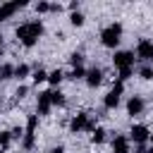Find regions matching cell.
<instances>
[{
	"instance_id": "4dcf8cb0",
	"label": "cell",
	"mask_w": 153,
	"mask_h": 153,
	"mask_svg": "<svg viewBox=\"0 0 153 153\" xmlns=\"http://www.w3.org/2000/svg\"><path fill=\"white\" fill-rule=\"evenodd\" d=\"M50 12H62V5L60 2H50Z\"/></svg>"
},
{
	"instance_id": "1f68e13d",
	"label": "cell",
	"mask_w": 153,
	"mask_h": 153,
	"mask_svg": "<svg viewBox=\"0 0 153 153\" xmlns=\"http://www.w3.org/2000/svg\"><path fill=\"white\" fill-rule=\"evenodd\" d=\"M48 153H65V146H60V143H57V146H53Z\"/></svg>"
},
{
	"instance_id": "7c38bea8",
	"label": "cell",
	"mask_w": 153,
	"mask_h": 153,
	"mask_svg": "<svg viewBox=\"0 0 153 153\" xmlns=\"http://www.w3.org/2000/svg\"><path fill=\"white\" fill-rule=\"evenodd\" d=\"M112 153H129V136L115 134V139H112Z\"/></svg>"
},
{
	"instance_id": "9c48e42d",
	"label": "cell",
	"mask_w": 153,
	"mask_h": 153,
	"mask_svg": "<svg viewBox=\"0 0 153 153\" xmlns=\"http://www.w3.org/2000/svg\"><path fill=\"white\" fill-rule=\"evenodd\" d=\"M86 84L91 86V88H96V86H100L103 84V79H105V72L100 69V67H91V69H86Z\"/></svg>"
},
{
	"instance_id": "d6986e66",
	"label": "cell",
	"mask_w": 153,
	"mask_h": 153,
	"mask_svg": "<svg viewBox=\"0 0 153 153\" xmlns=\"http://www.w3.org/2000/svg\"><path fill=\"white\" fill-rule=\"evenodd\" d=\"M36 146V136L31 134V131H24V136H22V148L24 151H31Z\"/></svg>"
},
{
	"instance_id": "7402d4cb",
	"label": "cell",
	"mask_w": 153,
	"mask_h": 153,
	"mask_svg": "<svg viewBox=\"0 0 153 153\" xmlns=\"http://www.w3.org/2000/svg\"><path fill=\"white\" fill-rule=\"evenodd\" d=\"M10 143H12V134L5 129V131H0V151H7L10 148Z\"/></svg>"
},
{
	"instance_id": "e0dca14e",
	"label": "cell",
	"mask_w": 153,
	"mask_h": 153,
	"mask_svg": "<svg viewBox=\"0 0 153 153\" xmlns=\"http://www.w3.org/2000/svg\"><path fill=\"white\" fill-rule=\"evenodd\" d=\"M31 79H33V84H43V81H48V72L43 67H36L31 72Z\"/></svg>"
},
{
	"instance_id": "44dd1931",
	"label": "cell",
	"mask_w": 153,
	"mask_h": 153,
	"mask_svg": "<svg viewBox=\"0 0 153 153\" xmlns=\"http://www.w3.org/2000/svg\"><path fill=\"white\" fill-rule=\"evenodd\" d=\"M105 134H108V131H105L103 127H96V129L91 131V143H103V141H105Z\"/></svg>"
},
{
	"instance_id": "4316f807",
	"label": "cell",
	"mask_w": 153,
	"mask_h": 153,
	"mask_svg": "<svg viewBox=\"0 0 153 153\" xmlns=\"http://www.w3.org/2000/svg\"><path fill=\"white\" fill-rule=\"evenodd\" d=\"M131 74H134V67H127V69H120V76H117V81H122V84H124V81H127V79H129Z\"/></svg>"
},
{
	"instance_id": "d6a6232c",
	"label": "cell",
	"mask_w": 153,
	"mask_h": 153,
	"mask_svg": "<svg viewBox=\"0 0 153 153\" xmlns=\"http://www.w3.org/2000/svg\"><path fill=\"white\" fill-rule=\"evenodd\" d=\"M136 153H146V143H136Z\"/></svg>"
},
{
	"instance_id": "3957f363",
	"label": "cell",
	"mask_w": 153,
	"mask_h": 153,
	"mask_svg": "<svg viewBox=\"0 0 153 153\" xmlns=\"http://www.w3.org/2000/svg\"><path fill=\"white\" fill-rule=\"evenodd\" d=\"M122 24L120 22H112V24H108L103 31H100V43L105 45V48H117V43L122 41Z\"/></svg>"
},
{
	"instance_id": "d590c367",
	"label": "cell",
	"mask_w": 153,
	"mask_h": 153,
	"mask_svg": "<svg viewBox=\"0 0 153 153\" xmlns=\"http://www.w3.org/2000/svg\"><path fill=\"white\" fill-rule=\"evenodd\" d=\"M151 141H153V134H151Z\"/></svg>"
},
{
	"instance_id": "52a82bcc",
	"label": "cell",
	"mask_w": 153,
	"mask_h": 153,
	"mask_svg": "<svg viewBox=\"0 0 153 153\" xmlns=\"http://www.w3.org/2000/svg\"><path fill=\"white\" fill-rule=\"evenodd\" d=\"M151 139V129L146 127V124H134L131 129H129V141H134V143H146Z\"/></svg>"
},
{
	"instance_id": "ac0fdd59",
	"label": "cell",
	"mask_w": 153,
	"mask_h": 153,
	"mask_svg": "<svg viewBox=\"0 0 153 153\" xmlns=\"http://www.w3.org/2000/svg\"><path fill=\"white\" fill-rule=\"evenodd\" d=\"M62 79H65V72H62L60 67H57V69H53V72H48V81H50L55 88H57V84H60Z\"/></svg>"
},
{
	"instance_id": "7a4b0ae2",
	"label": "cell",
	"mask_w": 153,
	"mask_h": 153,
	"mask_svg": "<svg viewBox=\"0 0 153 153\" xmlns=\"http://www.w3.org/2000/svg\"><path fill=\"white\" fill-rule=\"evenodd\" d=\"M96 129V117L91 112H76L69 120V131L72 134H81V131H93Z\"/></svg>"
},
{
	"instance_id": "ffe728a7",
	"label": "cell",
	"mask_w": 153,
	"mask_h": 153,
	"mask_svg": "<svg viewBox=\"0 0 153 153\" xmlns=\"http://www.w3.org/2000/svg\"><path fill=\"white\" fill-rule=\"evenodd\" d=\"M139 76H141L143 81H151V79H153V65L143 62V65L139 67Z\"/></svg>"
},
{
	"instance_id": "6da1fadb",
	"label": "cell",
	"mask_w": 153,
	"mask_h": 153,
	"mask_svg": "<svg viewBox=\"0 0 153 153\" xmlns=\"http://www.w3.org/2000/svg\"><path fill=\"white\" fill-rule=\"evenodd\" d=\"M43 22L41 19H31V22H24V24H19L17 29H14V36H17V41L24 45V48H33L36 43H38V38L43 36Z\"/></svg>"
},
{
	"instance_id": "836d02e7",
	"label": "cell",
	"mask_w": 153,
	"mask_h": 153,
	"mask_svg": "<svg viewBox=\"0 0 153 153\" xmlns=\"http://www.w3.org/2000/svg\"><path fill=\"white\" fill-rule=\"evenodd\" d=\"M5 50V41H2V33H0V53Z\"/></svg>"
},
{
	"instance_id": "ba28073f",
	"label": "cell",
	"mask_w": 153,
	"mask_h": 153,
	"mask_svg": "<svg viewBox=\"0 0 153 153\" xmlns=\"http://www.w3.org/2000/svg\"><path fill=\"white\" fill-rule=\"evenodd\" d=\"M26 7V0H12V2H2L0 5V22H7L17 10Z\"/></svg>"
},
{
	"instance_id": "cb8c5ba5",
	"label": "cell",
	"mask_w": 153,
	"mask_h": 153,
	"mask_svg": "<svg viewBox=\"0 0 153 153\" xmlns=\"http://www.w3.org/2000/svg\"><path fill=\"white\" fill-rule=\"evenodd\" d=\"M69 22H72V26H84L86 17H84L81 12H72V14H69Z\"/></svg>"
},
{
	"instance_id": "277c9868",
	"label": "cell",
	"mask_w": 153,
	"mask_h": 153,
	"mask_svg": "<svg viewBox=\"0 0 153 153\" xmlns=\"http://www.w3.org/2000/svg\"><path fill=\"white\" fill-rule=\"evenodd\" d=\"M122 91H124V84H122V81H115L112 88H110V91L105 93V98H103V108H105V110H115V108L120 105Z\"/></svg>"
},
{
	"instance_id": "2e32d148",
	"label": "cell",
	"mask_w": 153,
	"mask_h": 153,
	"mask_svg": "<svg viewBox=\"0 0 153 153\" xmlns=\"http://www.w3.org/2000/svg\"><path fill=\"white\" fill-rule=\"evenodd\" d=\"M86 76V69L84 67H72L67 74H65V79H72V81H76V79H84Z\"/></svg>"
},
{
	"instance_id": "f546056e",
	"label": "cell",
	"mask_w": 153,
	"mask_h": 153,
	"mask_svg": "<svg viewBox=\"0 0 153 153\" xmlns=\"http://www.w3.org/2000/svg\"><path fill=\"white\" fill-rule=\"evenodd\" d=\"M79 5H81L79 0H72V2H69V12H79Z\"/></svg>"
},
{
	"instance_id": "83f0119b",
	"label": "cell",
	"mask_w": 153,
	"mask_h": 153,
	"mask_svg": "<svg viewBox=\"0 0 153 153\" xmlns=\"http://www.w3.org/2000/svg\"><path fill=\"white\" fill-rule=\"evenodd\" d=\"M26 93H29V86L19 84V86H17V91H14V98H17V100H22V98H26Z\"/></svg>"
},
{
	"instance_id": "4fadbf2b",
	"label": "cell",
	"mask_w": 153,
	"mask_h": 153,
	"mask_svg": "<svg viewBox=\"0 0 153 153\" xmlns=\"http://www.w3.org/2000/svg\"><path fill=\"white\" fill-rule=\"evenodd\" d=\"M65 103H67L65 93H62L60 88H53V91H50V105H60V108H62Z\"/></svg>"
},
{
	"instance_id": "603a6c76",
	"label": "cell",
	"mask_w": 153,
	"mask_h": 153,
	"mask_svg": "<svg viewBox=\"0 0 153 153\" xmlns=\"http://www.w3.org/2000/svg\"><path fill=\"white\" fill-rule=\"evenodd\" d=\"M69 62H72V67H84V53L74 50V53L69 55Z\"/></svg>"
},
{
	"instance_id": "e575fe53",
	"label": "cell",
	"mask_w": 153,
	"mask_h": 153,
	"mask_svg": "<svg viewBox=\"0 0 153 153\" xmlns=\"http://www.w3.org/2000/svg\"><path fill=\"white\" fill-rule=\"evenodd\" d=\"M146 153H153V146H151V148H146Z\"/></svg>"
},
{
	"instance_id": "5b68a950",
	"label": "cell",
	"mask_w": 153,
	"mask_h": 153,
	"mask_svg": "<svg viewBox=\"0 0 153 153\" xmlns=\"http://www.w3.org/2000/svg\"><path fill=\"white\" fill-rule=\"evenodd\" d=\"M112 65H115L117 69L134 67V53H131V50H115V55H112Z\"/></svg>"
},
{
	"instance_id": "5bb4252c",
	"label": "cell",
	"mask_w": 153,
	"mask_h": 153,
	"mask_svg": "<svg viewBox=\"0 0 153 153\" xmlns=\"http://www.w3.org/2000/svg\"><path fill=\"white\" fill-rule=\"evenodd\" d=\"M12 76H14V65H10V62L0 65V81H7Z\"/></svg>"
},
{
	"instance_id": "d4e9b609",
	"label": "cell",
	"mask_w": 153,
	"mask_h": 153,
	"mask_svg": "<svg viewBox=\"0 0 153 153\" xmlns=\"http://www.w3.org/2000/svg\"><path fill=\"white\" fill-rule=\"evenodd\" d=\"M36 127H38V115H29V120H26V131L36 134Z\"/></svg>"
},
{
	"instance_id": "8fae6325",
	"label": "cell",
	"mask_w": 153,
	"mask_h": 153,
	"mask_svg": "<svg viewBox=\"0 0 153 153\" xmlns=\"http://www.w3.org/2000/svg\"><path fill=\"white\" fill-rule=\"evenodd\" d=\"M50 91H43L38 93V103H36V115H48L50 112Z\"/></svg>"
},
{
	"instance_id": "30bf717a",
	"label": "cell",
	"mask_w": 153,
	"mask_h": 153,
	"mask_svg": "<svg viewBox=\"0 0 153 153\" xmlns=\"http://www.w3.org/2000/svg\"><path fill=\"white\" fill-rule=\"evenodd\" d=\"M143 110H146V103H143V98H141V96H131V98L127 100V112H129L131 117L143 115Z\"/></svg>"
},
{
	"instance_id": "f1b7e54d",
	"label": "cell",
	"mask_w": 153,
	"mask_h": 153,
	"mask_svg": "<svg viewBox=\"0 0 153 153\" xmlns=\"http://www.w3.org/2000/svg\"><path fill=\"white\" fill-rule=\"evenodd\" d=\"M10 134H12V141H14V139H22L24 136V129L22 127H14V129H10Z\"/></svg>"
},
{
	"instance_id": "8992f818",
	"label": "cell",
	"mask_w": 153,
	"mask_h": 153,
	"mask_svg": "<svg viewBox=\"0 0 153 153\" xmlns=\"http://www.w3.org/2000/svg\"><path fill=\"white\" fill-rule=\"evenodd\" d=\"M136 57H141L143 62L153 65V41H148V38H141V41L136 43Z\"/></svg>"
},
{
	"instance_id": "9a60e30c",
	"label": "cell",
	"mask_w": 153,
	"mask_h": 153,
	"mask_svg": "<svg viewBox=\"0 0 153 153\" xmlns=\"http://www.w3.org/2000/svg\"><path fill=\"white\" fill-rule=\"evenodd\" d=\"M29 74H31V67H29V65H24V62H22V65H14V76H17L19 81L26 79Z\"/></svg>"
},
{
	"instance_id": "484cf974",
	"label": "cell",
	"mask_w": 153,
	"mask_h": 153,
	"mask_svg": "<svg viewBox=\"0 0 153 153\" xmlns=\"http://www.w3.org/2000/svg\"><path fill=\"white\" fill-rule=\"evenodd\" d=\"M33 7H36V12H38V14H45V12H50V2H48V0H38Z\"/></svg>"
}]
</instances>
